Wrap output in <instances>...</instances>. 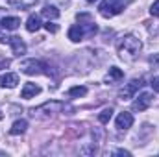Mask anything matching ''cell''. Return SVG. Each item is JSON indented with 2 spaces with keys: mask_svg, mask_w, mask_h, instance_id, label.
<instances>
[{
  "mask_svg": "<svg viewBox=\"0 0 159 157\" xmlns=\"http://www.w3.org/2000/svg\"><path fill=\"white\" fill-rule=\"evenodd\" d=\"M141 46H143V43L137 39L135 35H124V37L120 39V43H119L120 59H124V61H133V59L137 57Z\"/></svg>",
  "mask_w": 159,
  "mask_h": 157,
  "instance_id": "1",
  "label": "cell"
},
{
  "mask_svg": "<svg viewBox=\"0 0 159 157\" xmlns=\"http://www.w3.org/2000/svg\"><path fill=\"white\" fill-rule=\"evenodd\" d=\"M20 72H24L28 76H34V74H50L48 65L39 61V59H26V61H22L20 63Z\"/></svg>",
  "mask_w": 159,
  "mask_h": 157,
  "instance_id": "2",
  "label": "cell"
},
{
  "mask_svg": "<svg viewBox=\"0 0 159 157\" xmlns=\"http://www.w3.org/2000/svg\"><path fill=\"white\" fill-rule=\"evenodd\" d=\"M98 9H100V13L104 17H115L124 9V2L122 0H104L98 6Z\"/></svg>",
  "mask_w": 159,
  "mask_h": 157,
  "instance_id": "3",
  "label": "cell"
},
{
  "mask_svg": "<svg viewBox=\"0 0 159 157\" xmlns=\"http://www.w3.org/2000/svg\"><path fill=\"white\" fill-rule=\"evenodd\" d=\"M65 107V104L63 102H46V104H43L39 105L37 109H32V115L35 117V115H52V113H57V111H61Z\"/></svg>",
  "mask_w": 159,
  "mask_h": 157,
  "instance_id": "4",
  "label": "cell"
},
{
  "mask_svg": "<svg viewBox=\"0 0 159 157\" xmlns=\"http://www.w3.org/2000/svg\"><path fill=\"white\" fill-rule=\"evenodd\" d=\"M141 85H143V79H133V81H129L124 89L119 91V98L120 100H129V98H133L135 92H137V89H139Z\"/></svg>",
  "mask_w": 159,
  "mask_h": 157,
  "instance_id": "5",
  "label": "cell"
},
{
  "mask_svg": "<svg viewBox=\"0 0 159 157\" xmlns=\"http://www.w3.org/2000/svg\"><path fill=\"white\" fill-rule=\"evenodd\" d=\"M152 94L150 92H141L135 100H133V104H131V107H133V111H146L148 107H150V104H152Z\"/></svg>",
  "mask_w": 159,
  "mask_h": 157,
  "instance_id": "6",
  "label": "cell"
},
{
  "mask_svg": "<svg viewBox=\"0 0 159 157\" xmlns=\"http://www.w3.org/2000/svg\"><path fill=\"white\" fill-rule=\"evenodd\" d=\"M0 41L2 43H9L15 56H22L26 52V44H24V41L20 39V37H15V35L13 37H0Z\"/></svg>",
  "mask_w": 159,
  "mask_h": 157,
  "instance_id": "7",
  "label": "cell"
},
{
  "mask_svg": "<svg viewBox=\"0 0 159 157\" xmlns=\"http://www.w3.org/2000/svg\"><path fill=\"white\" fill-rule=\"evenodd\" d=\"M131 124H133V115L131 113H128V111L119 113V117H117V128L119 129H129Z\"/></svg>",
  "mask_w": 159,
  "mask_h": 157,
  "instance_id": "8",
  "label": "cell"
},
{
  "mask_svg": "<svg viewBox=\"0 0 159 157\" xmlns=\"http://www.w3.org/2000/svg\"><path fill=\"white\" fill-rule=\"evenodd\" d=\"M19 83V76L13 74V72H6L0 76V87H7V89H13L15 85Z\"/></svg>",
  "mask_w": 159,
  "mask_h": 157,
  "instance_id": "9",
  "label": "cell"
},
{
  "mask_svg": "<svg viewBox=\"0 0 159 157\" xmlns=\"http://www.w3.org/2000/svg\"><path fill=\"white\" fill-rule=\"evenodd\" d=\"M39 92H41L39 85H35V83H24L20 96H22V98H26V100H30V98H34V96H35V94H39Z\"/></svg>",
  "mask_w": 159,
  "mask_h": 157,
  "instance_id": "10",
  "label": "cell"
},
{
  "mask_svg": "<svg viewBox=\"0 0 159 157\" xmlns=\"http://www.w3.org/2000/svg\"><path fill=\"white\" fill-rule=\"evenodd\" d=\"M0 26L4 28V30H17L19 26H20V19H17V17H4L2 20H0Z\"/></svg>",
  "mask_w": 159,
  "mask_h": 157,
  "instance_id": "11",
  "label": "cell"
},
{
  "mask_svg": "<svg viewBox=\"0 0 159 157\" xmlns=\"http://www.w3.org/2000/svg\"><path fill=\"white\" fill-rule=\"evenodd\" d=\"M85 37V32H83V26L81 24H74L70 30H69V39L74 41V43H78Z\"/></svg>",
  "mask_w": 159,
  "mask_h": 157,
  "instance_id": "12",
  "label": "cell"
},
{
  "mask_svg": "<svg viewBox=\"0 0 159 157\" xmlns=\"http://www.w3.org/2000/svg\"><path fill=\"white\" fill-rule=\"evenodd\" d=\"M41 24H43V22H41L39 15H30V17H28V20H26V30L34 34V32H37V30L41 28Z\"/></svg>",
  "mask_w": 159,
  "mask_h": 157,
  "instance_id": "13",
  "label": "cell"
},
{
  "mask_svg": "<svg viewBox=\"0 0 159 157\" xmlns=\"http://www.w3.org/2000/svg\"><path fill=\"white\" fill-rule=\"evenodd\" d=\"M122 78H124V72L120 69H117V67H111L109 72H107V76H106V83H113V81H119Z\"/></svg>",
  "mask_w": 159,
  "mask_h": 157,
  "instance_id": "14",
  "label": "cell"
},
{
  "mask_svg": "<svg viewBox=\"0 0 159 157\" xmlns=\"http://www.w3.org/2000/svg\"><path fill=\"white\" fill-rule=\"evenodd\" d=\"M26 128H28V122H26V120H17V122H13L9 133H11V135H20V133L26 131Z\"/></svg>",
  "mask_w": 159,
  "mask_h": 157,
  "instance_id": "15",
  "label": "cell"
},
{
  "mask_svg": "<svg viewBox=\"0 0 159 157\" xmlns=\"http://www.w3.org/2000/svg\"><path fill=\"white\" fill-rule=\"evenodd\" d=\"M41 15H43V17H46L48 20H50V19H57V17H59V9H57V7H54V6H44V7H43V11H41Z\"/></svg>",
  "mask_w": 159,
  "mask_h": 157,
  "instance_id": "16",
  "label": "cell"
},
{
  "mask_svg": "<svg viewBox=\"0 0 159 157\" xmlns=\"http://www.w3.org/2000/svg\"><path fill=\"white\" fill-rule=\"evenodd\" d=\"M37 0H9V6L13 7H19V9H26V7H32Z\"/></svg>",
  "mask_w": 159,
  "mask_h": 157,
  "instance_id": "17",
  "label": "cell"
},
{
  "mask_svg": "<svg viewBox=\"0 0 159 157\" xmlns=\"http://www.w3.org/2000/svg\"><path fill=\"white\" fill-rule=\"evenodd\" d=\"M85 94H87V87H83V85H76V87L69 89V96L70 98H80V96H85Z\"/></svg>",
  "mask_w": 159,
  "mask_h": 157,
  "instance_id": "18",
  "label": "cell"
},
{
  "mask_svg": "<svg viewBox=\"0 0 159 157\" xmlns=\"http://www.w3.org/2000/svg\"><path fill=\"white\" fill-rule=\"evenodd\" d=\"M111 117H113V107H106V109L100 111L98 120H100V124H107V122L111 120Z\"/></svg>",
  "mask_w": 159,
  "mask_h": 157,
  "instance_id": "19",
  "label": "cell"
},
{
  "mask_svg": "<svg viewBox=\"0 0 159 157\" xmlns=\"http://www.w3.org/2000/svg\"><path fill=\"white\" fill-rule=\"evenodd\" d=\"M44 28H46V32H50V34H57V30H59V26L54 24V22H50V20L44 24Z\"/></svg>",
  "mask_w": 159,
  "mask_h": 157,
  "instance_id": "20",
  "label": "cell"
},
{
  "mask_svg": "<svg viewBox=\"0 0 159 157\" xmlns=\"http://www.w3.org/2000/svg\"><path fill=\"white\" fill-rule=\"evenodd\" d=\"M150 13H152L154 17H159V0H156V2L152 4V7H150Z\"/></svg>",
  "mask_w": 159,
  "mask_h": 157,
  "instance_id": "21",
  "label": "cell"
},
{
  "mask_svg": "<svg viewBox=\"0 0 159 157\" xmlns=\"http://www.w3.org/2000/svg\"><path fill=\"white\" fill-rule=\"evenodd\" d=\"M150 85H152V89H154V91H157V92H159V76H156V78H152V81H150Z\"/></svg>",
  "mask_w": 159,
  "mask_h": 157,
  "instance_id": "22",
  "label": "cell"
},
{
  "mask_svg": "<svg viewBox=\"0 0 159 157\" xmlns=\"http://www.w3.org/2000/svg\"><path fill=\"white\" fill-rule=\"evenodd\" d=\"M78 20H87V22H91V15L89 13H78Z\"/></svg>",
  "mask_w": 159,
  "mask_h": 157,
  "instance_id": "23",
  "label": "cell"
},
{
  "mask_svg": "<svg viewBox=\"0 0 159 157\" xmlns=\"http://www.w3.org/2000/svg\"><path fill=\"white\" fill-rule=\"evenodd\" d=\"M115 154H117V155H131V154H129L128 150H117Z\"/></svg>",
  "mask_w": 159,
  "mask_h": 157,
  "instance_id": "24",
  "label": "cell"
},
{
  "mask_svg": "<svg viewBox=\"0 0 159 157\" xmlns=\"http://www.w3.org/2000/svg\"><path fill=\"white\" fill-rule=\"evenodd\" d=\"M150 63H152V65H159V56L157 57H150Z\"/></svg>",
  "mask_w": 159,
  "mask_h": 157,
  "instance_id": "25",
  "label": "cell"
},
{
  "mask_svg": "<svg viewBox=\"0 0 159 157\" xmlns=\"http://www.w3.org/2000/svg\"><path fill=\"white\" fill-rule=\"evenodd\" d=\"M87 2H89V4H93V2H96V0H87Z\"/></svg>",
  "mask_w": 159,
  "mask_h": 157,
  "instance_id": "26",
  "label": "cell"
}]
</instances>
